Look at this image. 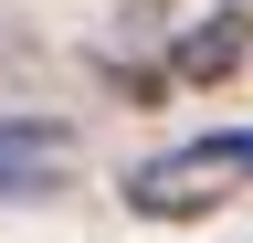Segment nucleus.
Segmentation results:
<instances>
[{"label": "nucleus", "mask_w": 253, "mask_h": 243, "mask_svg": "<svg viewBox=\"0 0 253 243\" xmlns=\"http://www.w3.org/2000/svg\"><path fill=\"white\" fill-rule=\"evenodd\" d=\"M232 191H253V127H211V138H179L158 159L126 169V211L137 222H201Z\"/></svg>", "instance_id": "nucleus-1"}, {"label": "nucleus", "mask_w": 253, "mask_h": 243, "mask_svg": "<svg viewBox=\"0 0 253 243\" xmlns=\"http://www.w3.org/2000/svg\"><path fill=\"white\" fill-rule=\"evenodd\" d=\"M74 169V127L53 116H0V201H42Z\"/></svg>", "instance_id": "nucleus-2"}, {"label": "nucleus", "mask_w": 253, "mask_h": 243, "mask_svg": "<svg viewBox=\"0 0 253 243\" xmlns=\"http://www.w3.org/2000/svg\"><path fill=\"white\" fill-rule=\"evenodd\" d=\"M243 53H253V11L221 0L211 21H190V32L169 43V85H221V74H243Z\"/></svg>", "instance_id": "nucleus-3"}]
</instances>
